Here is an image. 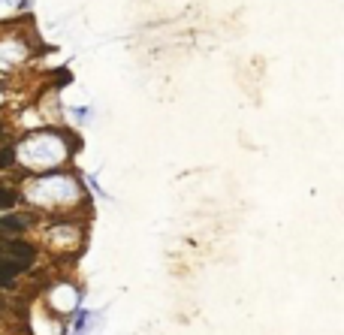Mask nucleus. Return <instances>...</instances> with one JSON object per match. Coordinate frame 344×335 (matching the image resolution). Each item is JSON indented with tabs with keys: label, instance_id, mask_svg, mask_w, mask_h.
<instances>
[{
	"label": "nucleus",
	"instance_id": "nucleus-1",
	"mask_svg": "<svg viewBox=\"0 0 344 335\" xmlns=\"http://www.w3.org/2000/svg\"><path fill=\"white\" fill-rule=\"evenodd\" d=\"M0 254H3L6 260L30 263L36 251H33V245H27V242H21V239H9V242H3V245H0Z\"/></svg>",
	"mask_w": 344,
	"mask_h": 335
},
{
	"label": "nucleus",
	"instance_id": "nucleus-2",
	"mask_svg": "<svg viewBox=\"0 0 344 335\" xmlns=\"http://www.w3.org/2000/svg\"><path fill=\"white\" fill-rule=\"evenodd\" d=\"M27 266H30V263H18V260H6V257H3V260H0V284H9V281H12L18 272H24Z\"/></svg>",
	"mask_w": 344,
	"mask_h": 335
},
{
	"label": "nucleus",
	"instance_id": "nucleus-3",
	"mask_svg": "<svg viewBox=\"0 0 344 335\" xmlns=\"http://www.w3.org/2000/svg\"><path fill=\"white\" fill-rule=\"evenodd\" d=\"M24 227H27V224H24V221H18V218H9V215H6V218H0V233H21Z\"/></svg>",
	"mask_w": 344,
	"mask_h": 335
},
{
	"label": "nucleus",
	"instance_id": "nucleus-4",
	"mask_svg": "<svg viewBox=\"0 0 344 335\" xmlns=\"http://www.w3.org/2000/svg\"><path fill=\"white\" fill-rule=\"evenodd\" d=\"M15 203H18L15 190H6V187H0V209H9V206H15Z\"/></svg>",
	"mask_w": 344,
	"mask_h": 335
},
{
	"label": "nucleus",
	"instance_id": "nucleus-5",
	"mask_svg": "<svg viewBox=\"0 0 344 335\" xmlns=\"http://www.w3.org/2000/svg\"><path fill=\"white\" fill-rule=\"evenodd\" d=\"M15 160V151L12 148H0V166H9Z\"/></svg>",
	"mask_w": 344,
	"mask_h": 335
}]
</instances>
